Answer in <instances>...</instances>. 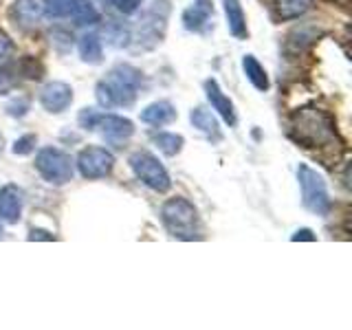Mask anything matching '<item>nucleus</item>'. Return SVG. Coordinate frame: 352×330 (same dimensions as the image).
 <instances>
[{
    "instance_id": "obj_1",
    "label": "nucleus",
    "mask_w": 352,
    "mask_h": 330,
    "mask_svg": "<svg viewBox=\"0 0 352 330\" xmlns=\"http://www.w3.org/2000/svg\"><path fill=\"white\" fill-rule=\"evenodd\" d=\"M141 86V71L132 64H117L108 71L106 80L95 86L97 102L102 108L130 106Z\"/></svg>"
},
{
    "instance_id": "obj_2",
    "label": "nucleus",
    "mask_w": 352,
    "mask_h": 330,
    "mask_svg": "<svg viewBox=\"0 0 352 330\" xmlns=\"http://www.w3.org/2000/svg\"><path fill=\"white\" fill-rule=\"evenodd\" d=\"M161 220L170 236L179 240H198L201 238V216L198 209L187 198H168L161 207Z\"/></svg>"
},
{
    "instance_id": "obj_3",
    "label": "nucleus",
    "mask_w": 352,
    "mask_h": 330,
    "mask_svg": "<svg viewBox=\"0 0 352 330\" xmlns=\"http://www.w3.org/2000/svg\"><path fill=\"white\" fill-rule=\"evenodd\" d=\"M293 130L297 139L306 143V148L324 146L335 137V126L324 110L317 108H302L293 115Z\"/></svg>"
},
{
    "instance_id": "obj_4",
    "label": "nucleus",
    "mask_w": 352,
    "mask_h": 330,
    "mask_svg": "<svg viewBox=\"0 0 352 330\" xmlns=\"http://www.w3.org/2000/svg\"><path fill=\"white\" fill-rule=\"evenodd\" d=\"M297 181H300V187H302L304 207L317 216H326L330 212V205L333 203H330L324 176L317 170H313L311 165L300 163V168H297Z\"/></svg>"
},
{
    "instance_id": "obj_5",
    "label": "nucleus",
    "mask_w": 352,
    "mask_h": 330,
    "mask_svg": "<svg viewBox=\"0 0 352 330\" xmlns=\"http://www.w3.org/2000/svg\"><path fill=\"white\" fill-rule=\"evenodd\" d=\"M128 163H130V170L135 172L137 179L146 187H150L152 192L165 194L172 187L168 170L163 168V163L154 157V154H150L146 150H139L135 154H130Z\"/></svg>"
},
{
    "instance_id": "obj_6",
    "label": "nucleus",
    "mask_w": 352,
    "mask_h": 330,
    "mask_svg": "<svg viewBox=\"0 0 352 330\" xmlns=\"http://www.w3.org/2000/svg\"><path fill=\"white\" fill-rule=\"evenodd\" d=\"M36 170L51 185H66L73 181V159L60 148H42L36 154Z\"/></svg>"
},
{
    "instance_id": "obj_7",
    "label": "nucleus",
    "mask_w": 352,
    "mask_h": 330,
    "mask_svg": "<svg viewBox=\"0 0 352 330\" xmlns=\"http://www.w3.org/2000/svg\"><path fill=\"white\" fill-rule=\"evenodd\" d=\"M168 16H170V3L168 0H154L152 7L146 11L139 33H137V42L141 49H152L163 40L165 36V27H168Z\"/></svg>"
},
{
    "instance_id": "obj_8",
    "label": "nucleus",
    "mask_w": 352,
    "mask_h": 330,
    "mask_svg": "<svg viewBox=\"0 0 352 330\" xmlns=\"http://www.w3.org/2000/svg\"><path fill=\"white\" fill-rule=\"evenodd\" d=\"M115 168V157L113 152L99 146H88L80 154H77V170L88 181L104 179Z\"/></svg>"
},
{
    "instance_id": "obj_9",
    "label": "nucleus",
    "mask_w": 352,
    "mask_h": 330,
    "mask_svg": "<svg viewBox=\"0 0 352 330\" xmlns=\"http://www.w3.org/2000/svg\"><path fill=\"white\" fill-rule=\"evenodd\" d=\"M95 130L102 132V137L110 143H121L130 139L132 135H135V124H132L130 119L121 117V115H97V121H95Z\"/></svg>"
},
{
    "instance_id": "obj_10",
    "label": "nucleus",
    "mask_w": 352,
    "mask_h": 330,
    "mask_svg": "<svg viewBox=\"0 0 352 330\" xmlns=\"http://www.w3.org/2000/svg\"><path fill=\"white\" fill-rule=\"evenodd\" d=\"M40 104L47 113H64L73 104V88L66 82H49L40 93Z\"/></svg>"
},
{
    "instance_id": "obj_11",
    "label": "nucleus",
    "mask_w": 352,
    "mask_h": 330,
    "mask_svg": "<svg viewBox=\"0 0 352 330\" xmlns=\"http://www.w3.org/2000/svg\"><path fill=\"white\" fill-rule=\"evenodd\" d=\"M22 203H25V194L18 185L7 183L0 187V216L5 223L16 225L22 216Z\"/></svg>"
},
{
    "instance_id": "obj_12",
    "label": "nucleus",
    "mask_w": 352,
    "mask_h": 330,
    "mask_svg": "<svg viewBox=\"0 0 352 330\" xmlns=\"http://www.w3.org/2000/svg\"><path fill=\"white\" fill-rule=\"evenodd\" d=\"M205 93H207V99L209 104H212V108L216 110V113L225 119V124L234 128L238 124V117H236V108H234V102L220 91V86L216 80H207L205 82Z\"/></svg>"
},
{
    "instance_id": "obj_13",
    "label": "nucleus",
    "mask_w": 352,
    "mask_h": 330,
    "mask_svg": "<svg viewBox=\"0 0 352 330\" xmlns=\"http://www.w3.org/2000/svg\"><path fill=\"white\" fill-rule=\"evenodd\" d=\"M44 5H47V0H16L14 9H11V16H14L18 27L31 29L42 20Z\"/></svg>"
},
{
    "instance_id": "obj_14",
    "label": "nucleus",
    "mask_w": 352,
    "mask_h": 330,
    "mask_svg": "<svg viewBox=\"0 0 352 330\" xmlns=\"http://www.w3.org/2000/svg\"><path fill=\"white\" fill-rule=\"evenodd\" d=\"M214 18V5L212 0H194L190 9H185L183 14V25L185 29L201 33L209 27V20Z\"/></svg>"
},
{
    "instance_id": "obj_15",
    "label": "nucleus",
    "mask_w": 352,
    "mask_h": 330,
    "mask_svg": "<svg viewBox=\"0 0 352 330\" xmlns=\"http://www.w3.org/2000/svg\"><path fill=\"white\" fill-rule=\"evenodd\" d=\"M223 5H225L229 33L238 40H245L249 36V31H247V16H245V11H242L240 0H223Z\"/></svg>"
},
{
    "instance_id": "obj_16",
    "label": "nucleus",
    "mask_w": 352,
    "mask_h": 330,
    "mask_svg": "<svg viewBox=\"0 0 352 330\" xmlns=\"http://www.w3.org/2000/svg\"><path fill=\"white\" fill-rule=\"evenodd\" d=\"M190 121H192L194 128L201 130L203 135L207 139H212L214 143H218L220 139H223V132H220V128H218V119L212 115V110L198 106V108H194L192 113H190Z\"/></svg>"
},
{
    "instance_id": "obj_17",
    "label": "nucleus",
    "mask_w": 352,
    "mask_h": 330,
    "mask_svg": "<svg viewBox=\"0 0 352 330\" xmlns=\"http://www.w3.org/2000/svg\"><path fill=\"white\" fill-rule=\"evenodd\" d=\"M176 119V108L170 102H154L141 110V121L148 126H165Z\"/></svg>"
},
{
    "instance_id": "obj_18",
    "label": "nucleus",
    "mask_w": 352,
    "mask_h": 330,
    "mask_svg": "<svg viewBox=\"0 0 352 330\" xmlns=\"http://www.w3.org/2000/svg\"><path fill=\"white\" fill-rule=\"evenodd\" d=\"M66 18H73V22L77 27H91V25H97V22L102 20L97 7L91 3V0H71L69 16Z\"/></svg>"
},
{
    "instance_id": "obj_19",
    "label": "nucleus",
    "mask_w": 352,
    "mask_h": 330,
    "mask_svg": "<svg viewBox=\"0 0 352 330\" xmlns=\"http://www.w3.org/2000/svg\"><path fill=\"white\" fill-rule=\"evenodd\" d=\"M242 71H245V75H247V80L258 88V91H269V86H271V82H269V75H267V71H264V66L258 62V58L256 55H245L242 58Z\"/></svg>"
},
{
    "instance_id": "obj_20",
    "label": "nucleus",
    "mask_w": 352,
    "mask_h": 330,
    "mask_svg": "<svg viewBox=\"0 0 352 330\" xmlns=\"http://www.w3.org/2000/svg\"><path fill=\"white\" fill-rule=\"evenodd\" d=\"M313 3L315 0H275V14L282 20H295L311 11Z\"/></svg>"
},
{
    "instance_id": "obj_21",
    "label": "nucleus",
    "mask_w": 352,
    "mask_h": 330,
    "mask_svg": "<svg viewBox=\"0 0 352 330\" xmlns=\"http://www.w3.org/2000/svg\"><path fill=\"white\" fill-rule=\"evenodd\" d=\"M80 55L86 64H102L104 47L97 33H86V36L80 38Z\"/></svg>"
},
{
    "instance_id": "obj_22",
    "label": "nucleus",
    "mask_w": 352,
    "mask_h": 330,
    "mask_svg": "<svg viewBox=\"0 0 352 330\" xmlns=\"http://www.w3.org/2000/svg\"><path fill=\"white\" fill-rule=\"evenodd\" d=\"M152 143L165 154V157H176V154L183 150L185 139L181 135H174V132H159V135L152 137Z\"/></svg>"
},
{
    "instance_id": "obj_23",
    "label": "nucleus",
    "mask_w": 352,
    "mask_h": 330,
    "mask_svg": "<svg viewBox=\"0 0 352 330\" xmlns=\"http://www.w3.org/2000/svg\"><path fill=\"white\" fill-rule=\"evenodd\" d=\"M36 143H38L36 135H25V137L16 139V143H14V148H11V152H14L16 157H27V154H31L33 148H36Z\"/></svg>"
},
{
    "instance_id": "obj_24",
    "label": "nucleus",
    "mask_w": 352,
    "mask_h": 330,
    "mask_svg": "<svg viewBox=\"0 0 352 330\" xmlns=\"http://www.w3.org/2000/svg\"><path fill=\"white\" fill-rule=\"evenodd\" d=\"M106 3H108L110 7H115V9L119 11V14L130 16V14H135V11L141 7L143 0H106Z\"/></svg>"
},
{
    "instance_id": "obj_25",
    "label": "nucleus",
    "mask_w": 352,
    "mask_h": 330,
    "mask_svg": "<svg viewBox=\"0 0 352 330\" xmlns=\"http://www.w3.org/2000/svg\"><path fill=\"white\" fill-rule=\"evenodd\" d=\"M29 113V99L27 97H18L14 102L7 104V115L11 117H25Z\"/></svg>"
},
{
    "instance_id": "obj_26",
    "label": "nucleus",
    "mask_w": 352,
    "mask_h": 330,
    "mask_svg": "<svg viewBox=\"0 0 352 330\" xmlns=\"http://www.w3.org/2000/svg\"><path fill=\"white\" fill-rule=\"evenodd\" d=\"M11 55H14V42L5 31H0V64H7Z\"/></svg>"
},
{
    "instance_id": "obj_27",
    "label": "nucleus",
    "mask_w": 352,
    "mask_h": 330,
    "mask_svg": "<svg viewBox=\"0 0 352 330\" xmlns=\"http://www.w3.org/2000/svg\"><path fill=\"white\" fill-rule=\"evenodd\" d=\"M291 240H315V236H313V231L311 229H300V231H295L293 234V238Z\"/></svg>"
},
{
    "instance_id": "obj_28",
    "label": "nucleus",
    "mask_w": 352,
    "mask_h": 330,
    "mask_svg": "<svg viewBox=\"0 0 352 330\" xmlns=\"http://www.w3.org/2000/svg\"><path fill=\"white\" fill-rule=\"evenodd\" d=\"M29 240H53V236L47 234V231H42V229H31Z\"/></svg>"
},
{
    "instance_id": "obj_29",
    "label": "nucleus",
    "mask_w": 352,
    "mask_h": 330,
    "mask_svg": "<svg viewBox=\"0 0 352 330\" xmlns=\"http://www.w3.org/2000/svg\"><path fill=\"white\" fill-rule=\"evenodd\" d=\"M9 88H11V82L7 80V75L0 73V95H5V93L9 91Z\"/></svg>"
},
{
    "instance_id": "obj_30",
    "label": "nucleus",
    "mask_w": 352,
    "mask_h": 330,
    "mask_svg": "<svg viewBox=\"0 0 352 330\" xmlns=\"http://www.w3.org/2000/svg\"><path fill=\"white\" fill-rule=\"evenodd\" d=\"M3 223L5 220H3V216H0V238H3Z\"/></svg>"
}]
</instances>
